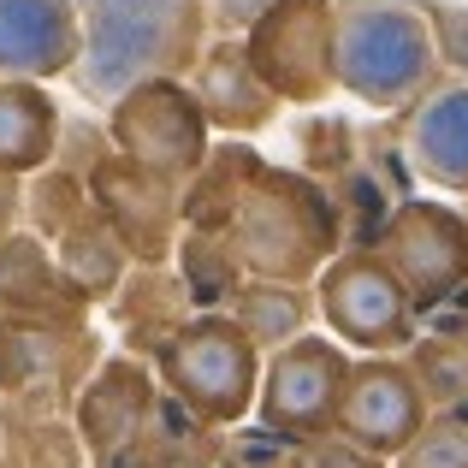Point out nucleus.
<instances>
[{
    "mask_svg": "<svg viewBox=\"0 0 468 468\" xmlns=\"http://www.w3.org/2000/svg\"><path fill=\"white\" fill-rule=\"evenodd\" d=\"M332 54H338V71H344L350 90L386 101V95L410 90L421 78L427 30H421V18H410L398 6H356V12H344Z\"/></svg>",
    "mask_w": 468,
    "mask_h": 468,
    "instance_id": "nucleus-2",
    "label": "nucleus"
},
{
    "mask_svg": "<svg viewBox=\"0 0 468 468\" xmlns=\"http://www.w3.org/2000/svg\"><path fill=\"white\" fill-rule=\"evenodd\" d=\"M439 18V30H445V48L457 59H468V18H457V12H433Z\"/></svg>",
    "mask_w": 468,
    "mask_h": 468,
    "instance_id": "nucleus-12",
    "label": "nucleus"
},
{
    "mask_svg": "<svg viewBox=\"0 0 468 468\" xmlns=\"http://www.w3.org/2000/svg\"><path fill=\"white\" fill-rule=\"evenodd\" d=\"M190 30V0H95L90 83L119 90L137 71L160 66Z\"/></svg>",
    "mask_w": 468,
    "mask_h": 468,
    "instance_id": "nucleus-1",
    "label": "nucleus"
},
{
    "mask_svg": "<svg viewBox=\"0 0 468 468\" xmlns=\"http://www.w3.org/2000/svg\"><path fill=\"white\" fill-rule=\"evenodd\" d=\"M415 154L433 178L468 184V95H445L415 125Z\"/></svg>",
    "mask_w": 468,
    "mask_h": 468,
    "instance_id": "nucleus-8",
    "label": "nucleus"
},
{
    "mask_svg": "<svg viewBox=\"0 0 468 468\" xmlns=\"http://www.w3.org/2000/svg\"><path fill=\"white\" fill-rule=\"evenodd\" d=\"M125 137L137 143V154L149 149L154 160H184L196 154V119L178 107V95H149L125 113Z\"/></svg>",
    "mask_w": 468,
    "mask_h": 468,
    "instance_id": "nucleus-9",
    "label": "nucleus"
},
{
    "mask_svg": "<svg viewBox=\"0 0 468 468\" xmlns=\"http://www.w3.org/2000/svg\"><path fill=\"white\" fill-rule=\"evenodd\" d=\"M54 113L42 107V95L30 90H0V166H24L42 154Z\"/></svg>",
    "mask_w": 468,
    "mask_h": 468,
    "instance_id": "nucleus-10",
    "label": "nucleus"
},
{
    "mask_svg": "<svg viewBox=\"0 0 468 468\" xmlns=\"http://www.w3.org/2000/svg\"><path fill=\"white\" fill-rule=\"evenodd\" d=\"M326 314L338 320L356 344H386L403 320V303H398V291H391V279L379 273V267L350 261V267H338L332 285H326Z\"/></svg>",
    "mask_w": 468,
    "mask_h": 468,
    "instance_id": "nucleus-5",
    "label": "nucleus"
},
{
    "mask_svg": "<svg viewBox=\"0 0 468 468\" xmlns=\"http://www.w3.org/2000/svg\"><path fill=\"white\" fill-rule=\"evenodd\" d=\"M172 379H178L202 410L231 415L243 403V386H250V350H243L231 332L202 326L172 350Z\"/></svg>",
    "mask_w": 468,
    "mask_h": 468,
    "instance_id": "nucleus-3",
    "label": "nucleus"
},
{
    "mask_svg": "<svg viewBox=\"0 0 468 468\" xmlns=\"http://www.w3.org/2000/svg\"><path fill=\"white\" fill-rule=\"evenodd\" d=\"M214 6H219V12H231V18H261L273 0H214Z\"/></svg>",
    "mask_w": 468,
    "mask_h": 468,
    "instance_id": "nucleus-13",
    "label": "nucleus"
},
{
    "mask_svg": "<svg viewBox=\"0 0 468 468\" xmlns=\"http://www.w3.org/2000/svg\"><path fill=\"white\" fill-rule=\"evenodd\" d=\"M332 379H338V362H332L320 344H303V350H291L285 362H279V374H273V421H291V427H303V421H320V415L332 410Z\"/></svg>",
    "mask_w": 468,
    "mask_h": 468,
    "instance_id": "nucleus-7",
    "label": "nucleus"
},
{
    "mask_svg": "<svg viewBox=\"0 0 468 468\" xmlns=\"http://www.w3.org/2000/svg\"><path fill=\"white\" fill-rule=\"evenodd\" d=\"M66 54H71L66 0H0V66L6 71H54Z\"/></svg>",
    "mask_w": 468,
    "mask_h": 468,
    "instance_id": "nucleus-4",
    "label": "nucleus"
},
{
    "mask_svg": "<svg viewBox=\"0 0 468 468\" xmlns=\"http://www.w3.org/2000/svg\"><path fill=\"white\" fill-rule=\"evenodd\" d=\"M410 468H468V427H433L415 445Z\"/></svg>",
    "mask_w": 468,
    "mask_h": 468,
    "instance_id": "nucleus-11",
    "label": "nucleus"
},
{
    "mask_svg": "<svg viewBox=\"0 0 468 468\" xmlns=\"http://www.w3.org/2000/svg\"><path fill=\"white\" fill-rule=\"evenodd\" d=\"M344 427L367 445H403L415 433V391L403 374H362L344 403Z\"/></svg>",
    "mask_w": 468,
    "mask_h": 468,
    "instance_id": "nucleus-6",
    "label": "nucleus"
}]
</instances>
